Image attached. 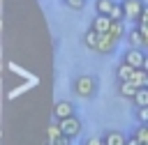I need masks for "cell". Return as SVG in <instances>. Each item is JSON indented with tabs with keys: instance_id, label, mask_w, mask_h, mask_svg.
Returning a JSON list of instances; mask_svg holds the SVG:
<instances>
[{
	"instance_id": "cell-10",
	"label": "cell",
	"mask_w": 148,
	"mask_h": 145,
	"mask_svg": "<svg viewBox=\"0 0 148 145\" xmlns=\"http://www.w3.org/2000/svg\"><path fill=\"white\" fill-rule=\"evenodd\" d=\"M111 25H113V18H109V16H104V14H95V18L90 21V28L97 30V32H109Z\"/></svg>"
},
{
	"instance_id": "cell-11",
	"label": "cell",
	"mask_w": 148,
	"mask_h": 145,
	"mask_svg": "<svg viewBox=\"0 0 148 145\" xmlns=\"http://www.w3.org/2000/svg\"><path fill=\"white\" fill-rule=\"evenodd\" d=\"M113 74H116V81H118V83H125V81H130V78H132L134 67H130L127 62H123V60H120V62L116 64V71H113Z\"/></svg>"
},
{
	"instance_id": "cell-8",
	"label": "cell",
	"mask_w": 148,
	"mask_h": 145,
	"mask_svg": "<svg viewBox=\"0 0 148 145\" xmlns=\"http://www.w3.org/2000/svg\"><path fill=\"white\" fill-rule=\"evenodd\" d=\"M127 138H130V136H125V133L118 131V129H106V131L102 133L104 145H127Z\"/></svg>"
},
{
	"instance_id": "cell-22",
	"label": "cell",
	"mask_w": 148,
	"mask_h": 145,
	"mask_svg": "<svg viewBox=\"0 0 148 145\" xmlns=\"http://www.w3.org/2000/svg\"><path fill=\"white\" fill-rule=\"evenodd\" d=\"M136 25H148V5L143 7V12H141V18H139V23Z\"/></svg>"
},
{
	"instance_id": "cell-15",
	"label": "cell",
	"mask_w": 148,
	"mask_h": 145,
	"mask_svg": "<svg viewBox=\"0 0 148 145\" xmlns=\"http://www.w3.org/2000/svg\"><path fill=\"white\" fill-rule=\"evenodd\" d=\"M132 104H134V108H148V87H139Z\"/></svg>"
},
{
	"instance_id": "cell-12",
	"label": "cell",
	"mask_w": 148,
	"mask_h": 145,
	"mask_svg": "<svg viewBox=\"0 0 148 145\" xmlns=\"http://www.w3.org/2000/svg\"><path fill=\"white\" fill-rule=\"evenodd\" d=\"M99 35H102V32H97V30L88 28V30L83 32V46H86L88 51H97V44H99Z\"/></svg>"
},
{
	"instance_id": "cell-21",
	"label": "cell",
	"mask_w": 148,
	"mask_h": 145,
	"mask_svg": "<svg viewBox=\"0 0 148 145\" xmlns=\"http://www.w3.org/2000/svg\"><path fill=\"white\" fill-rule=\"evenodd\" d=\"M81 145H104V140H102V136H88V138H83Z\"/></svg>"
},
{
	"instance_id": "cell-19",
	"label": "cell",
	"mask_w": 148,
	"mask_h": 145,
	"mask_svg": "<svg viewBox=\"0 0 148 145\" xmlns=\"http://www.w3.org/2000/svg\"><path fill=\"white\" fill-rule=\"evenodd\" d=\"M134 120L136 124H148V108H134Z\"/></svg>"
},
{
	"instance_id": "cell-5",
	"label": "cell",
	"mask_w": 148,
	"mask_h": 145,
	"mask_svg": "<svg viewBox=\"0 0 148 145\" xmlns=\"http://www.w3.org/2000/svg\"><path fill=\"white\" fill-rule=\"evenodd\" d=\"M60 124V129H62V136H67V138H76V136H81V131H83V122L79 120V115H72V117H67V120H60L58 122Z\"/></svg>"
},
{
	"instance_id": "cell-6",
	"label": "cell",
	"mask_w": 148,
	"mask_h": 145,
	"mask_svg": "<svg viewBox=\"0 0 148 145\" xmlns=\"http://www.w3.org/2000/svg\"><path fill=\"white\" fill-rule=\"evenodd\" d=\"M72 115H76V106H74L69 99H58V101L53 104V120H56V122L67 120V117H72Z\"/></svg>"
},
{
	"instance_id": "cell-2",
	"label": "cell",
	"mask_w": 148,
	"mask_h": 145,
	"mask_svg": "<svg viewBox=\"0 0 148 145\" xmlns=\"http://www.w3.org/2000/svg\"><path fill=\"white\" fill-rule=\"evenodd\" d=\"M95 14H104L113 21H123L120 0H95Z\"/></svg>"
},
{
	"instance_id": "cell-1",
	"label": "cell",
	"mask_w": 148,
	"mask_h": 145,
	"mask_svg": "<svg viewBox=\"0 0 148 145\" xmlns=\"http://www.w3.org/2000/svg\"><path fill=\"white\" fill-rule=\"evenodd\" d=\"M72 92L79 99H95L99 92V81L95 74H79L72 78Z\"/></svg>"
},
{
	"instance_id": "cell-7",
	"label": "cell",
	"mask_w": 148,
	"mask_h": 145,
	"mask_svg": "<svg viewBox=\"0 0 148 145\" xmlns=\"http://www.w3.org/2000/svg\"><path fill=\"white\" fill-rule=\"evenodd\" d=\"M116 39L109 35V32H102L99 35V44H97V51L95 53H99V55H111L113 51H116Z\"/></svg>"
},
{
	"instance_id": "cell-23",
	"label": "cell",
	"mask_w": 148,
	"mask_h": 145,
	"mask_svg": "<svg viewBox=\"0 0 148 145\" xmlns=\"http://www.w3.org/2000/svg\"><path fill=\"white\" fill-rule=\"evenodd\" d=\"M46 145H72V138H67V136H62V138H58L56 143H46Z\"/></svg>"
},
{
	"instance_id": "cell-4",
	"label": "cell",
	"mask_w": 148,
	"mask_h": 145,
	"mask_svg": "<svg viewBox=\"0 0 148 145\" xmlns=\"http://www.w3.org/2000/svg\"><path fill=\"white\" fill-rule=\"evenodd\" d=\"M146 48H134V46H127L125 51H123V55H120V60L123 62H127L130 67H134V69H143V62H146Z\"/></svg>"
},
{
	"instance_id": "cell-20",
	"label": "cell",
	"mask_w": 148,
	"mask_h": 145,
	"mask_svg": "<svg viewBox=\"0 0 148 145\" xmlns=\"http://www.w3.org/2000/svg\"><path fill=\"white\" fill-rule=\"evenodd\" d=\"M134 136L141 140V143H148V124H139L134 129Z\"/></svg>"
},
{
	"instance_id": "cell-25",
	"label": "cell",
	"mask_w": 148,
	"mask_h": 145,
	"mask_svg": "<svg viewBox=\"0 0 148 145\" xmlns=\"http://www.w3.org/2000/svg\"><path fill=\"white\" fill-rule=\"evenodd\" d=\"M143 69L148 71V55H146V62H143Z\"/></svg>"
},
{
	"instance_id": "cell-13",
	"label": "cell",
	"mask_w": 148,
	"mask_h": 145,
	"mask_svg": "<svg viewBox=\"0 0 148 145\" xmlns=\"http://www.w3.org/2000/svg\"><path fill=\"white\" fill-rule=\"evenodd\" d=\"M118 97H123V99H127V101H132L134 99V94H136V85L134 83H130V81H125V83H118Z\"/></svg>"
},
{
	"instance_id": "cell-18",
	"label": "cell",
	"mask_w": 148,
	"mask_h": 145,
	"mask_svg": "<svg viewBox=\"0 0 148 145\" xmlns=\"http://www.w3.org/2000/svg\"><path fill=\"white\" fill-rule=\"evenodd\" d=\"M62 5L67 9H72V12H83L86 5H88V0H62Z\"/></svg>"
},
{
	"instance_id": "cell-3",
	"label": "cell",
	"mask_w": 148,
	"mask_h": 145,
	"mask_svg": "<svg viewBox=\"0 0 148 145\" xmlns=\"http://www.w3.org/2000/svg\"><path fill=\"white\" fill-rule=\"evenodd\" d=\"M120 7H123V21H130V23L136 25L146 2L143 0H120Z\"/></svg>"
},
{
	"instance_id": "cell-9",
	"label": "cell",
	"mask_w": 148,
	"mask_h": 145,
	"mask_svg": "<svg viewBox=\"0 0 148 145\" xmlns=\"http://www.w3.org/2000/svg\"><path fill=\"white\" fill-rule=\"evenodd\" d=\"M125 44L127 46H134V48H143V32L136 25H132L127 30V35H125Z\"/></svg>"
},
{
	"instance_id": "cell-14",
	"label": "cell",
	"mask_w": 148,
	"mask_h": 145,
	"mask_svg": "<svg viewBox=\"0 0 148 145\" xmlns=\"http://www.w3.org/2000/svg\"><path fill=\"white\" fill-rule=\"evenodd\" d=\"M109 35L116 39V41H120V39H125V35H127V28H125V21H113V25H111V30H109Z\"/></svg>"
},
{
	"instance_id": "cell-16",
	"label": "cell",
	"mask_w": 148,
	"mask_h": 145,
	"mask_svg": "<svg viewBox=\"0 0 148 145\" xmlns=\"http://www.w3.org/2000/svg\"><path fill=\"white\" fill-rule=\"evenodd\" d=\"M58 138H62V129H60V124L53 120V122L49 124V131H46V143H56Z\"/></svg>"
},
{
	"instance_id": "cell-26",
	"label": "cell",
	"mask_w": 148,
	"mask_h": 145,
	"mask_svg": "<svg viewBox=\"0 0 148 145\" xmlns=\"http://www.w3.org/2000/svg\"><path fill=\"white\" fill-rule=\"evenodd\" d=\"M146 87H148V81H146Z\"/></svg>"
},
{
	"instance_id": "cell-24",
	"label": "cell",
	"mask_w": 148,
	"mask_h": 145,
	"mask_svg": "<svg viewBox=\"0 0 148 145\" xmlns=\"http://www.w3.org/2000/svg\"><path fill=\"white\" fill-rule=\"evenodd\" d=\"M127 145H146V143H141V140H139V138H136V136L132 133V136L127 138Z\"/></svg>"
},
{
	"instance_id": "cell-17",
	"label": "cell",
	"mask_w": 148,
	"mask_h": 145,
	"mask_svg": "<svg viewBox=\"0 0 148 145\" xmlns=\"http://www.w3.org/2000/svg\"><path fill=\"white\" fill-rule=\"evenodd\" d=\"M146 81H148V71H146V69H134L130 83H134L136 87H146Z\"/></svg>"
}]
</instances>
